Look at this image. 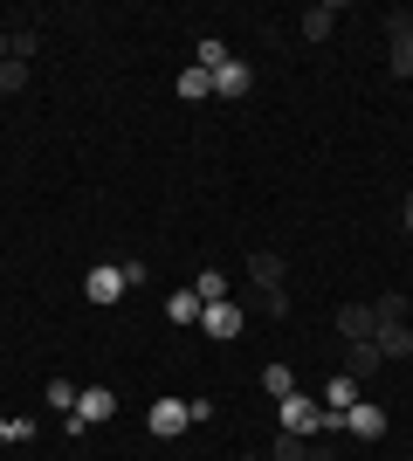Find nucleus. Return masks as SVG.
Here are the masks:
<instances>
[{
	"label": "nucleus",
	"instance_id": "ddd939ff",
	"mask_svg": "<svg viewBox=\"0 0 413 461\" xmlns=\"http://www.w3.org/2000/svg\"><path fill=\"white\" fill-rule=\"evenodd\" d=\"M331 28H337V7H331V0L303 14V41H331Z\"/></svg>",
	"mask_w": 413,
	"mask_h": 461
},
{
	"label": "nucleus",
	"instance_id": "bb28decb",
	"mask_svg": "<svg viewBox=\"0 0 413 461\" xmlns=\"http://www.w3.org/2000/svg\"><path fill=\"white\" fill-rule=\"evenodd\" d=\"M407 330H413V310H407Z\"/></svg>",
	"mask_w": 413,
	"mask_h": 461
},
{
	"label": "nucleus",
	"instance_id": "9b49d317",
	"mask_svg": "<svg viewBox=\"0 0 413 461\" xmlns=\"http://www.w3.org/2000/svg\"><path fill=\"white\" fill-rule=\"evenodd\" d=\"M373 351H379V358H413V330L407 324H379L373 330Z\"/></svg>",
	"mask_w": 413,
	"mask_h": 461
},
{
	"label": "nucleus",
	"instance_id": "aec40b11",
	"mask_svg": "<svg viewBox=\"0 0 413 461\" xmlns=\"http://www.w3.org/2000/svg\"><path fill=\"white\" fill-rule=\"evenodd\" d=\"M207 90H214V77H207V69H200V62H193V69L179 77V96H186V104H200V96H207Z\"/></svg>",
	"mask_w": 413,
	"mask_h": 461
},
{
	"label": "nucleus",
	"instance_id": "a211bd4d",
	"mask_svg": "<svg viewBox=\"0 0 413 461\" xmlns=\"http://www.w3.org/2000/svg\"><path fill=\"white\" fill-rule=\"evenodd\" d=\"M262 393H269V400H290V393H296V372L290 366H262Z\"/></svg>",
	"mask_w": 413,
	"mask_h": 461
},
{
	"label": "nucleus",
	"instance_id": "a878e982",
	"mask_svg": "<svg viewBox=\"0 0 413 461\" xmlns=\"http://www.w3.org/2000/svg\"><path fill=\"white\" fill-rule=\"evenodd\" d=\"M0 62H7V35H0Z\"/></svg>",
	"mask_w": 413,
	"mask_h": 461
},
{
	"label": "nucleus",
	"instance_id": "4468645a",
	"mask_svg": "<svg viewBox=\"0 0 413 461\" xmlns=\"http://www.w3.org/2000/svg\"><path fill=\"white\" fill-rule=\"evenodd\" d=\"M358 400H365V393H358V379H345V372L324 385V406H331V413H345V406H358Z\"/></svg>",
	"mask_w": 413,
	"mask_h": 461
},
{
	"label": "nucleus",
	"instance_id": "b1692460",
	"mask_svg": "<svg viewBox=\"0 0 413 461\" xmlns=\"http://www.w3.org/2000/svg\"><path fill=\"white\" fill-rule=\"evenodd\" d=\"M28 434H35V427H28V420H0V447H21V441H28Z\"/></svg>",
	"mask_w": 413,
	"mask_h": 461
},
{
	"label": "nucleus",
	"instance_id": "9d476101",
	"mask_svg": "<svg viewBox=\"0 0 413 461\" xmlns=\"http://www.w3.org/2000/svg\"><path fill=\"white\" fill-rule=\"evenodd\" d=\"M248 276H256L262 296H275V289H283V255H275V249H256V255H248Z\"/></svg>",
	"mask_w": 413,
	"mask_h": 461
},
{
	"label": "nucleus",
	"instance_id": "7ed1b4c3",
	"mask_svg": "<svg viewBox=\"0 0 413 461\" xmlns=\"http://www.w3.org/2000/svg\"><path fill=\"white\" fill-rule=\"evenodd\" d=\"M241 324H248V317H241L235 296H220V303L200 310V330H207V338H220V345H228V338H241Z\"/></svg>",
	"mask_w": 413,
	"mask_h": 461
},
{
	"label": "nucleus",
	"instance_id": "1a4fd4ad",
	"mask_svg": "<svg viewBox=\"0 0 413 461\" xmlns=\"http://www.w3.org/2000/svg\"><path fill=\"white\" fill-rule=\"evenodd\" d=\"M248 83H256V69H248L241 56H228L214 69V96H248Z\"/></svg>",
	"mask_w": 413,
	"mask_h": 461
},
{
	"label": "nucleus",
	"instance_id": "6e6552de",
	"mask_svg": "<svg viewBox=\"0 0 413 461\" xmlns=\"http://www.w3.org/2000/svg\"><path fill=\"white\" fill-rule=\"evenodd\" d=\"M111 413H118V393H111V385H83V393H76V420L83 427H90V420H111Z\"/></svg>",
	"mask_w": 413,
	"mask_h": 461
},
{
	"label": "nucleus",
	"instance_id": "f3484780",
	"mask_svg": "<svg viewBox=\"0 0 413 461\" xmlns=\"http://www.w3.org/2000/svg\"><path fill=\"white\" fill-rule=\"evenodd\" d=\"M7 56H14V62H35L41 56V28H14V35H7Z\"/></svg>",
	"mask_w": 413,
	"mask_h": 461
},
{
	"label": "nucleus",
	"instance_id": "6ab92c4d",
	"mask_svg": "<svg viewBox=\"0 0 413 461\" xmlns=\"http://www.w3.org/2000/svg\"><path fill=\"white\" fill-rule=\"evenodd\" d=\"M193 296H200V310H207V303H220V296H228V276H220V269H200Z\"/></svg>",
	"mask_w": 413,
	"mask_h": 461
},
{
	"label": "nucleus",
	"instance_id": "412c9836",
	"mask_svg": "<svg viewBox=\"0 0 413 461\" xmlns=\"http://www.w3.org/2000/svg\"><path fill=\"white\" fill-rule=\"evenodd\" d=\"M14 90H28V62H0V96H14Z\"/></svg>",
	"mask_w": 413,
	"mask_h": 461
},
{
	"label": "nucleus",
	"instance_id": "0eeeda50",
	"mask_svg": "<svg viewBox=\"0 0 413 461\" xmlns=\"http://www.w3.org/2000/svg\"><path fill=\"white\" fill-rule=\"evenodd\" d=\"M345 434H358V441H379V434H386V406H373V400L345 406Z\"/></svg>",
	"mask_w": 413,
	"mask_h": 461
},
{
	"label": "nucleus",
	"instance_id": "39448f33",
	"mask_svg": "<svg viewBox=\"0 0 413 461\" xmlns=\"http://www.w3.org/2000/svg\"><path fill=\"white\" fill-rule=\"evenodd\" d=\"M186 427H193L186 400H152V441H179Z\"/></svg>",
	"mask_w": 413,
	"mask_h": 461
},
{
	"label": "nucleus",
	"instance_id": "5701e85b",
	"mask_svg": "<svg viewBox=\"0 0 413 461\" xmlns=\"http://www.w3.org/2000/svg\"><path fill=\"white\" fill-rule=\"evenodd\" d=\"M76 393H83V385H69V379H49V406H69V413H76Z\"/></svg>",
	"mask_w": 413,
	"mask_h": 461
},
{
	"label": "nucleus",
	"instance_id": "20e7f679",
	"mask_svg": "<svg viewBox=\"0 0 413 461\" xmlns=\"http://www.w3.org/2000/svg\"><path fill=\"white\" fill-rule=\"evenodd\" d=\"M83 296L90 303H124V269L118 262H97V269L83 276Z\"/></svg>",
	"mask_w": 413,
	"mask_h": 461
},
{
	"label": "nucleus",
	"instance_id": "f8f14e48",
	"mask_svg": "<svg viewBox=\"0 0 413 461\" xmlns=\"http://www.w3.org/2000/svg\"><path fill=\"white\" fill-rule=\"evenodd\" d=\"M379 366H386V358H379V351H373V345H352V351H345V379H358V385L373 379V372H379Z\"/></svg>",
	"mask_w": 413,
	"mask_h": 461
},
{
	"label": "nucleus",
	"instance_id": "dca6fc26",
	"mask_svg": "<svg viewBox=\"0 0 413 461\" xmlns=\"http://www.w3.org/2000/svg\"><path fill=\"white\" fill-rule=\"evenodd\" d=\"M407 310H413L407 296H373V330L379 324H407Z\"/></svg>",
	"mask_w": 413,
	"mask_h": 461
},
{
	"label": "nucleus",
	"instance_id": "f257e3e1",
	"mask_svg": "<svg viewBox=\"0 0 413 461\" xmlns=\"http://www.w3.org/2000/svg\"><path fill=\"white\" fill-rule=\"evenodd\" d=\"M379 28H386V69H393V77H413V14L407 7H386Z\"/></svg>",
	"mask_w": 413,
	"mask_h": 461
},
{
	"label": "nucleus",
	"instance_id": "4be33fe9",
	"mask_svg": "<svg viewBox=\"0 0 413 461\" xmlns=\"http://www.w3.org/2000/svg\"><path fill=\"white\" fill-rule=\"evenodd\" d=\"M200 69H207V77H214V69H220V62H228V41H214V35H200Z\"/></svg>",
	"mask_w": 413,
	"mask_h": 461
},
{
	"label": "nucleus",
	"instance_id": "423d86ee",
	"mask_svg": "<svg viewBox=\"0 0 413 461\" xmlns=\"http://www.w3.org/2000/svg\"><path fill=\"white\" fill-rule=\"evenodd\" d=\"M331 324H337V338H345V345H373V303H345Z\"/></svg>",
	"mask_w": 413,
	"mask_h": 461
},
{
	"label": "nucleus",
	"instance_id": "f03ea898",
	"mask_svg": "<svg viewBox=\"0 0 413 461\" xmlns=\"http://www.w3.org/2000/svg\"><path fill=\"white\" fill-rule=\"evenodd\" d=\"M275 406H283V427H290V434H303V441L324 434V406H317L310 393H290V400H275Z\"/></svg>",
	"mask_w": 413,
	"mask_h": 461
},
{
	"label": "nucleus",
	"instance_id": "393cba45",
	"mask_svg": "<svg viewBox=\"0 0 413 461\" xmlns=\"http://www.w3.org/2000/svg\"><path fill=\"white\" fill-rule=\"evenodd\" d=\"M400 228H407V234H413V193H407V207H400Z\"/></svg>",
	"mask_w": 413,
	"mask_h": 461
},
{
	"label": "nucleus",
	"instance_id": "2eb2a0df",
	"mask_svg": "<svg viewBox=\"0 0 413 461\" xmlns=\"http://www.w3.org/2000/svg\"><path fill=\"white\" fill-rule=\"evenodd\" d=\"M166 317H173V324H200V296L193 289H173V296H166Z\"/></svg>",
	"mask_w": 413,
	"mask_h": 461
}]
</instances>
